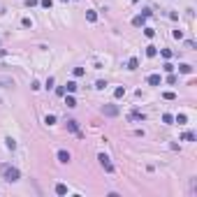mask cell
I'll return each mask as SVG.
<instances>
[{
  "instance_id": "obj_28",
  "label": "cell",
  "mask_w": 197,
  "mask_h": 197,
  "mask_svg": "<svg viewBox=\"0 0 197 197\" xmlns=\"http://www.w3.org/2000/svg\"><path fill=\"white\" fill-rule=\"evenodd\" d=\"M37 5V0H26V7H35Z\"/></svg>"
},
{
  "instance_id": "obj_4",
  "label": "cell",
  "mask_w": 197,
  "mask_h": 197,
  "mask_svg": "<svg viewBox=\"0 0 197 197\" xmlns=\"http://www.w3.org/2000/svg\"><path fill=\"white\" fill-rule=\"evenodd\" d=\"M58 162H63V165H65V162H70V153L65 151V148L58 151Z\"/></svg>"
},
{
  "instance_id": "obj_17",
  "label": "cell",
  "mask_w": 197,
  "mask_h": 197,
  "mask_svg": "<svg viewBox=\"0 0 197 197\" xmlns=\"http://www.w3.org/2000/svg\"><path fill=\"white\" fill-rule=\"evenodd\" d=\"M162 98H165V100H176V93H174V90H165Z\"/></svg>"
},
{
  "instance_id": "obj_20",
  "label": "cell",
  "mask_w": 197,
  "mask_h": 197,
  "mask_svg": "<svg viewBox=\"0 0 197 197\" xmlns=\"http://www.w3.org/2000/svg\"><path fill=\"white\" fill-rule=\"evenodd\" d=\"M44 123H46V125H54V123H56V116H54V114H49V116L44 118Z\"/></svg>"
},
{
  "instance_id": "obj_24",
  "label": "cell",
  "mask_w": 197,
  "mask_h": 197,
  "mask_svg": "<svg viewBox=\"0 0 197 197\" xmlns=\"http://www.w3.org/2000/svg\"><path fill=\"white\" fill-rule=\"evenodd\" d=\"M144 35H146V37H153V35H155V30H153V28H144Z\"/></svg>"
},
{
  "instance_id": "obj_14",
  "label": "cell",
  "mask_w": 197,
  "mask_h": 197,
  "mask_svg": "<svg viewBox=\"0 0 197 197\" xmlns=\"http://www.w3.org/2000/svg\"><path fill=\"white\" fill-rule=\"evenodd\" d=\"M137 67H139V60H137V58H130V60H128V70H137Z\"/></svg>"
},
{
  "instance_id": "obj_19",
  "label": "cell",
  "mask_w": 197,
  "mask_h": 197,
  "mask_svg": "<svg viewBox=\"0 0 197 197\" xmlns=\"http://www.w3.org/2000/svg\"><path fill=\"white\" fill-rule=\"evenodd\" d=\"M65 104H67V107H77V100L72 98V95H67V98H65Z\"/></svg>"
},
{
  "instance_id": "obj_11",
  "label": "cell",
  "mask_w": 197,
  "mask_h": 197,
  "mask_svg": "<svg viewBox=\"0 0 197 197\" xmlns=\"http://www.w3.org/2000/svg\"><path fill=\"white\" fill-rule=\"evenodd\" d=\"M179 72H183V74H190V72H193V67H190L188 63H181V65H179Z\"/></svg>"
},
{
  "instance_id": "obj_29",
  "label": "cell",
  "mask_w": 197,
  "mask_h": 197,
  "mask_svg": "<svg viewBox=\"0 0 197 197\" xmlns=\"http://www.w3.org/2000/svg\"><path fill=\"white\" fill-rule=\"evenodd\" d=\"M132 2H139V0H132Z\"/></svg>"
},
{
  "instance_id": "obj_1",
  "label": "cell",
  "mask_w": 197,
  "mask_h": 197,
  "mask_svg": "<svg viewBox=\"0 0 197 197\" xmlns=\"http://www.w3.org/2000/svg\"><path fill=\"white\" fill-rule=\"evenodd\" d=\"M0 176L5 181H9V183H14V181L21 179V172L16 167H12V165H0Z\"/></svg>"
},
{
  "instance_id": "obj_7",
  "label": "cell",
  "mask_w": 197,
  "mask_h": 197,
  "mask_svg": "<svg viewBox=\"0 0 197 197\" xmlns=\"http://www.w3.org/2000/svg\"><path fill=\"white\" fill-rule=\"evenodd\" d=\"M148 84H151V86H160V84H162L160 74H151V77H148Z\"/></svg>"
},
{
  "instance_id": "obj_30",
  "label": "cell",
  "mask_w": 197,
  "mask_h": 197,
  "mask_svg": "<svg viewBox=\"0 0 197 197\" xmlns=\"http://www.w3.org/2000/svg\"><path fill=\"white\" fill-rule=\"evenodd\" d=\"M63 2H67V0H63Z\"/></svg>"
},
{
  "instance_id": "obj_22",
  "label": "cell",
  "mask_w": 197,
  "mask_h": 197,
  "mask_svg": "<svg viewBox=\"0 0 197 197\" xmlns=\"http://www.w3.org/2000/svg\"><path fill=\"white\" fill-rule=\"evenodd\" d=\"M84 74H86L84 67H74V77H84Z\"/></svg>"
},
{
  "instance_id": "obj_10",
  "label": "cell",
  "mask_w": 197,
  "mask_h": 197,
  "mask_svg": "<svg viewBox=\"0 0 197 197\" xmlns=\"http://www.w3.org/2000/svg\"><path fill=\"white\" fill-rule=\"evenodd\" d=\"M56 193L58 195H67V186L65 183H56Z\"/></svg>"
},
{
  "instance_id": "obj_23",
  "label": "cell",
  "mask_w": 197,
  "mask_h": 197,
  "mask_svg": "<svg viewBox=\"0 0 197 197\" xmlns=\"http://www.w3.org/2000/svg\"><path fill=\"white\" fill-rule=\"evenodd\" d=\"M162 121H165V123H174V116H172V114H162Z\"/></svg>"
},
{
  "instance_id": "obj_13",
  "label": "cell",
  "mask_w": 197,
  "mask_h": 197,
  "mask_svg": "<svg viewBox=\"0 0 197 197\" xmlns=\"http://www.w3.org/2000/svg\"><path fill=\"white\" fill-rule=\"evenodd\" d=\"M86 19H88L90 23H95V21H98V14H95L93 9H88V12H86Z\"/></svg>"
},
{
  "instance_id": "obj_25",
  "label": "cell",
  "mask_w": 197,
  "mask_h": 197,
  "mask_svg": "<svg viewBox=\"0 0 197 197\" xmlns=\"http://www.w3.org/2000/svg\"><path fill=\"white\" fill-rule=\"evenodd\" d=\"M183 139H186V142H195V134H193V132H186V134H183Z\"/></svg>"
},
{
  "instance_id": "obj_5",
  "label": "cell",
  "mask_w": 197,
  "mask_h": 197,
  "mask_svg": "<svg viewBox=\"0 0 197 197\" xmlns=\"http://www.w3.org/2000/svg\"><path fill=\"white\" fill-rule=\"evenodd\" d=\"M9 86H14V79H9V77H0V88H9Z\"/></svg>"
},
{
  "instance_id": "obj_2",
  "label": "cell",
  "mask_w": 197,
  "mask_h": 197,
  "mask_svg": "<svg viewBox=\"0 0 197 197\" xmlns=\"http://www.w3.org/2000/svg\"><path fill=\"white\" fill-rule=\"evenodd\" d=\"M98 160H100V165L104 167V172H109V174L114 172V165H111V158H109L107 153H100V155H98Z\"/></svg>"
},
{
  "instance_id": "obj_27",
  "label": "cell",
  "mask_w": 197,
  "mask_h": 197,
  "mask_svg": "<svg viewBox=\"0 0 197 197\" xmlns=\"http://www.w3.org/2000/svg\"><path fill=\"white\" fill-rule=\"evenodd\" d=\"M160 54H162V56H165V58H172V51H169V49H162Z\"/></svg>"
},
{
  "instance_id": "obj_15",
  "label": "cell",
  "mask_w": 197,
  "mask_h": 197,
  "mask_svg": "<svg viewBox=\"0 0 197 197\" xmlns=\"http://www.w3.org/2000/svg\"><path fill=\"white\" fill-rule=\"evenodd\" d=\"M146 56H148V58H153V56H158V49H155V46H146Z\"/></svg>"
},
{
  "instance_id": "obj_18",
  "label": "cell",
  "mask_w": 197,
  "mask_h": 197,
  "mask_svg": "<svg viewBox=\"0 0 197 197\" xmlns=\"http://www.w3.org/2000/svg\"><path fill=\"white\" fill-rule=\"evenodd\" d=\"M174 121H176L179 125H183V123H188V116H186V114H179V116L174 118Z\"/></svg>"
},
{
  "instance_id": "obj_21",
  "label": "cell",
  "mask_w": 197,
  "mask_h": 197,
  "mask_svg": "<svg viewBox=\"0 0 197 197\" xmlns=\"http://www.w3.org/2000/svg\"><path fill=\"white\" fill-rule=\"evenodd\" d=\"M5 142H7V148H12V151H14V148H16V142H14V139H12V137H7V139H5Z\"/></svg>"
},
{
  "instance_id": "obj_16",
  "label": "cell",
  "mask_w": 197,
  "mask_h": 197,
  "mask_svg": "<svg viewBox=\"0 0 197 197\" xmlns=\"http://www.w3.org/2000/svg\"><path fill=\"white\" fill-rule=\"evenodd\" d=\"M125 95V86H118L116 90H114V98H123Z\"/></svg>"
},
{
  "instance_id": "obj_12",
  "label": "cell",
  "mask_w": 197,
  "mask_h": 197,
  "mask_svg": "<svg viewBox=\"0 0 197 197\" xmlns=\"http://www.w3.org/2000/svg\"><path fill=\"white\" fill-rule=\"evenodd\" d=\"M65 88H67V93H74L79 86H77V81H67V84H65Z\"/></svg>"
},
{
  "instance_id": "obj_26",
  "label": "cell",
  "mask_w": 197,
  "mask_h": 197,
  "mask_svg": "<svg viewBox=\"0 0 197 197\" xmlns=\"http://www.w3.org/2000/svg\"><path fill=\"white\" fill-rule=\"evenodd\" d=\"M40 5H42V7H46V9H49V7H51V5H54V0H42Z\"/></svg>"
},
{
  "instance_id": "obj_6",
  "label": "cell",
  "mask_w": 197,
  "mask_h": 197,
  "mask_svg": "<svg viewBox=\"0 0 197 197\" xmlns=\"http://www.w3.org/2000/svg\"><path fill=\"white\" fill-rule=\"evenodd\" d=\"M146 19H148V16H144V14L134 16V19H132V26H137V28H139V26H144V23H146Z\"/></svg>"
},
{
  "instance_id": "obj_8",
  "label": "cell",
  "mask_w": 197,
  "mask_h": 197,
  "mask_svg": "<svg viewBox=\"0 0 197 197\" xmlns=\"http://www.w3.org/2000/svg\"><path fill=\"white\" fill-rule=\"evenodd\" d=\"M144 118H146V116H144L142 111H137V109H134L132 114H130V121H144Z\"/></svg>"
},
{
  "instance_id": "obj_9",
  "label": "cell",
  "mask_w": 197,
  "mask_h": 197,
  "mask_svg": "<svg viewBox=\"0 0 197 197\" xmlns=\"http://www.w3.org/2000/svg\"><path fill=\"white\" fill-rule=\"evenodd\" d=\"M67 130H72V132L79 134V123H77V121H67Z\"/></svg>"
},
{
  "instance_id": "obj_3",
  "label": "cell",
  "mask_w": 197,
  "mask_h": 197,
  "mask_svg": "<svg viewBox=\"0 0 197 197\" xmlns=\"http://www.w3.org/2000/svg\"><path fill=\"white\" fill-rule=\"evenodd\" d=\"M102 114H104V116H118V107L116 104H104V107H102Z\"/></svg>"
}]
</instances>
